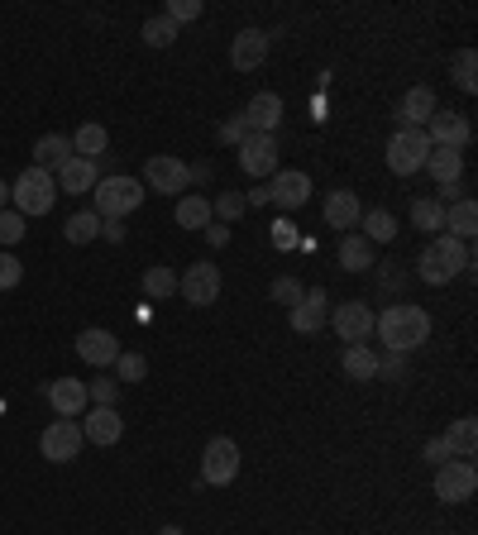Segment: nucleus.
I'll list each match as a JSON object with an SVG mask.
<instances>
[{
  "instance_id": "nucleus-1",
  "label": "nucleus",
  "mask_w": 478,
  "mask_h": 535,
  "mask_svg": "<svg viewBox=\"0 0 478 535\" xmlns=\"http://www.w3.org/2000/svg\"><path fill=\"white\" fill-rule=\"evenodd\" d=\"M373 330H378V340L388 344V354H412V349H421L431 340V316L416 301H397V306H388L373 321Z\"/></svg>"
},
{
  "instance_id": "nucleus-2",
  "label": "nucleus",
  "mask_w": 478,
  "mask_h": 535,
  "mask_svg": "<svg viewBox=\"0 0 478 535\" xmlns=\"http://www.w3.org/2000/svg\"><path fill=\"white\" fill-rule=\"evenodd\" d=\"M469 268H474V249L455 235H435L431 244L421 249V258H416V273H421V282H431V287L459 278V273H469Z\"/></svg>"
},
{
  "instance_id": "nucleus-3",
  "label": "nucleus",
  "mask_w": 478,
  "mask_h": 535,
  "mask_svg": "<svg viewBox=\"0 0 478 535\" xmlns=\"http://www.w3.org/2000/svg\"><path fill=\"white\" fill-rule=\"evenodd\" d=\"M10 201H15V211L29 220V215H48L53 211V201H58V182H53V172L44 168H24L15 177V187H10Z\"/></svg>"
},
{
  "instance_id": "nucleus-4",
  "label": "nucleus",
  "mask_w": 478,
  "mask_h": 535,
  "mask_svg": "<svg viewBox=\"0 0 478 535\" xmlns=\"http://www.w3.org/2000/svg\"><path fill=\"white\" fill-rule=\"evenodd\" d=\"M91 196H96V215H101V220H120V215L144 206V182H134V177H106V182L91 187Z\"/></svg>"
},
{
  "instance_id": "nucleus-5",
  "label": "nucleus",
  "mask_w": 478,
  "mask_h": 535,
  "mask_svg": "<svg viewBox=\"0 0 478 535\" xmlns=\"http://www.w3.org/2000/svg\"><path fill=\"white\" fill-rule=\"evenodd\" d=\"M426 158H431V139H426V129H397L388 139V172L392 177H412V172L426 168Z\"/></svg>"
},
{
  "instance_id": "nucleus-6",
  "label": "nucleus",
  "mask_w": 478,
  "mask_h": 535,
  "mask_svg": "<svg viewBox=\"0 0 478 535\" xmlns=\"http://www.w3.org/2000/svg\"><path fill=\"white\" fill-rule=\"evenodd\" d=\"M239 473V445L230 435H216V440H206V450H201V483H211V488H225V483H235Z\"/></svg>"
},
{
  "instance_id": "nucleus-7",
  "label": "nucleus",
  "mask_w": 478,
  "mask_h": 535,
  "mask_svg": "<svg viewBox=\"0 0 478 535\" xmlns=\"http://www.w3.org/2000/svg\"><path fill=\"white\" fill-rule=\"evenodd\" d=\"M474 493H478V469L469 459H450V464L435 469V497H440V502L459 507V502H469Z\"/></svg>"
},
{
  "instance_id": "nucleus-8",
  "label": "nucleus",
  "mask_w": 478,
  "mask_h": 535,
  "mask_svg": "<svg viewBox=\"0 0 478 535\" xmlns=\"http://www.w3.org/2000/svg\"><path fill=\"white\" fill-rule=\"evenodd\" d=\"M82 445H87V440H82V426H77V421H63V416L39 435V450H44L48 464H72V459L82 454Z\"/></svg>"
},
{
  "instance_id": "nucleus-9",
  "label": "nucleus",
  "mask_w": 478,
  "mask_h": 535,
  "mask_svg": "<svg viewBox=\"0 0 478 535\" xmlns=\"http://www.w3.org/2000/svg\"><path fill=\"white\" fill-rule=\"evenodd\" d=\"M144 182L163 196H182L187 192V182H192V172H187V163L173 158V153H153L149 163H144Z\"/></svg>"
},
{
  "instance_id": "nucleus-10",
  "label": "nucleus",
  "mask_w": 478,
  "mask_h": 535,
  "mask_svg": "<svg viewBox=\"0 0 478 535\" xmlns=\"http://www.w3.org/2000/svg\"><path fill=\"white\" fill-rule=\"evenodd\" d=\"M177 292L187 297V306H216L220 301V268L216 263H192V268L177 278Z\"/></svg>"
},
{
  "instance_id": "nucleus-11",
  "label": "nucleus",
  "mask_w": 478,
  "mask_h": 535,
  "mask_svg": "<svg viewBox=\"0 0 478 535\" xmlns=\"http://www.w3.org/2000/svg\"><path fill=\"white\" fill-rule=\"evenodd\" d=\"M426 139H431V149H455L464 153L469 149V139H474V125L455 115V110H435L431 125H426Z\"/></svg>"
},
{
  "instance_id": "nucleus-12",
  "label": "nucleus",
  "mask_w": 478,
  "mask_h": 535,
  "mask_svg": "<svg viewBox=\"0 0 478 535\" xmlns=\"http://www.w3.org/2000/svg\"><path fill=\"white\" fill-rule=\"evenodd\" d=\"M373 306L369 301H345V306H335V335L345 344H364L373 340Z\"/></svg>"
},
{
  "instance_id": "nucleus-13",
  "label": "nucleus",
  "mask_w": 478,
  "mask_h": 535,
  "mask_svg": "<svg viewBox=\"0 0 478 535\" xmlns=\"http://www.w3.org/2000/svg\"><path fill=\"white\" fill-rule=\"evenodd\" d=\"M77 354H82V364L106 373V368H115V359H120V340H115L110 330H101V325H91V330L77 335Z\"/></svg>"
},
{
  "instance_id": "nucleus-14",
  "label": "nucleus",
  "mask_w": 478,
  "mask_h": 535,
  "mask_svg": "<svg viewBox=\"0 0 478 535\" xmlns=\"http://www.w3.org/2000/svg\"><path fill=\"white\" fill-rule=\"evenodd\" d=\"M239 168L249 172V177L278 172V139H273V134H249V139L239 144Z\"/></svg>"
},
{
  "instance_id": "nucleus-15",
  "label": "nucleus",
  "mask_w": 478,
  "mask_h": 535,
  "mask_svg": "<svg viewBox=\"0 0 478 535\" xmlns=\"http://www.w3.org/2000/svg\"><path fill=\"white\" fill-rule=\"evenodd\" d=\"M287 321H292V330H297V335H316V330L330 321V297L321 292V287H311V292H306V297L287 311Z\"/></svg>"
},
{
  "instance_id": "nucleus-16",
  "label": "nucleus",
  "mask_w": 478,
  "mask_h": 535,
  "mask_svg": "<svg viewBox=\"0 0 478 535\" xmlns=\"http://www.w3.org/2000/svg\"><path fill=\"white\" fill-rule=\"evenodd\" d=\"M268 201H273V206H283V211H297V206H306V201H311V177H306V172H297V168L273 172Z\"/></svg>"
},
{
  "instance_id": "nucleus-17",
  "label": "nucleus",
  "mask_w": 478,
  "mask_h": 535,
  "mask_svg": "<svg viewBox=\"0 0 478 535\" xmlns=\"http://www.w3.org/2000/svg\"><path fill=\"white\" fill-rule=\"evenodd\" d=\"M44 392H48V407L58 411L63 421H77V416L91 407V402H87V383H77V378H53Z\"/></svg>"
},
{
  "instance_id": "nucleus-18",
  "label": "nucleus",
  "mask_w": 478,
  "mask_h": 535,
  "mask_svg": "<svg viewBox=\"0 0 478 535\" xmlns=\"http://www.w3.org/2000/svg\"><path fill=\"white\" fill-rule=\"evenodd\" d=\"M435 110H440V106H435L431 86H412V91L402 96V106H397V125H402V129H426Z\"/></svg>"
},
{
  "instance_id": "nucleus-19",
  "label": "nucleus",
  "mask_w": 478,
  "mask_h": 535,
  "mask_svg": "<svg viewBox=\"0 0 478 535\" xmlns=\"http://www.w3.org/2000/svg\"><path fill=\"white\" fill-rule=\"evenodd\" d=\"M278 120H283V96H278V91H259V96L244 106V125H249V134H273Z\"/></svg>"
},
{
  "instance_id": "nucleus-20",
  "label": "nucleus",
  "mask_w": 478,
  "mask_h": 535,
  "mask_svg": "<svg viewBox=\"0 0 478 535\" xmlns=\"http://www.w3.org/2000/svg\"><path fill=\"white\" fill-rule=\"evenodd\" d=\"M263 58H268V34L263 29H239L235 43H230V63L239 72H254V67H263Z\"/></svg>"
},
{
  "instance_id": "nucleus-21",
  "label": "nucleus",
  "mask_w": 478,
  "mask_h": 535,
  "mask_svg": "<svg viewBox=\"0 0 478 535\" xmlns=\"http://www.w3.org/2000/svg\"><path fill=\"white\" fill-rule=\"evenodd\" d=\"M125 435V421H120V411L115 407H91L87 421H82V440L91 445H115Z\"/></svg>"
},
{
  "instance_id": "nucleus-22",
  "label": "nucleus",
  "mask_w": 478,
  "mask_h": 535,
  "mask_svg": "<svg viewBox=\"0 0 478 535\" xmlns=\"http://www.w3.org/2000/svg\"><path fill=\"white\" fill-rule=\"evenodd\" d=\"M53 182H58V192H67V196H77V192H91L96 182H101V172H96V163L91 158H67L63 168L53 172Z\"/></svg>"
},
{
  "instance_id": "nucleus-23",
  "label": "nucleus",
  "mask_w": 478,
  "mask_h": 535,
  "mask_svg": "<svg viewBox=\"0 0 478 535\" xmlns=\"http://www.w3.org/2000/svg\"><path fill=\"white\" fill-rule=\"evenodd\" d=\"M359 215H364V206H359V196L354 192H330L326 196V225L330 230H354Z\"/></svg>"
},
{
  "instance_id": "nucleus-24",
  "label": "nucleus",
  "mask_w": 478,
  "mask_h": 535,
  "mask_svg": "<svg viewBox=\"0 0 478 535\" xmlns=\"http://www.w3.org/2000/svg\"><path fill=\"white\" fill-rule=\"evenodd\" d=\"M426 172L435 177V187H455V182H464V153H455V149H431V158H426Z\"/></svg>"
},
{
  "instance_id": "nucleus-25",
  "label": "nucleus",
  "mask_w": 478,
  "mask_h": 535,
  "mask_svg": "<svg viewBox=\"0 0 478 535\" xmlns=\"http://www.w3.org/2000/svg\"><path fill=\"white\" fill-rule=\"evenodd\" d=\"M445 230L455 239H474V230H478V206H474V196H459L455 206H445Z\"/></svg>"
},
{
  "instance_id": "nucleus-26",
  "label": "nucleus",
  "mask_w": 478,
  "mask_h": 535,
  "mask_svg": "<svg viewBox=\"0 0 478 535\" xmlns=\"http://www.w3.org/2000/svg\"><path fill=\"white\" fill-rule=\"evenodd\" d=\"M67 158H72V139H67V134H44V139L34 144V168L58 172Z\"/></svg>"
},
{
  "instance_id": "nucleus-27",
  "label": "nucleus",
  "mask_w": 478,
  "mask_h": 535,
  "mask_svg": "<svg viewBox=\"0 0 478 535\" xmlns=\"http://www.w3.org/2000/svg\"><path fill=\"white\" fill-rule=\"evenodd\" d=\"M340 268L345 273H369L373 268V244L364 235H345L340 239Z\"/></svg>"
},
{
  "instance_id": "nucleus-28",
  "label": "nucleus",
  "mask_w": 478,
  "mask_h": 535,
  "mask_svg": "<svg viewBox=\"0 0 478 535\" xmlns=\"http://www.w3.org/2000/svg\"><path fill=\"white\" fill-rule=\"evenodd\" d=\"M440 440L450 445V454H459V459H474V450H478V421H474V416H459V421L445 430Z\"/></svg>"
},
{
  "instance_id": "nucleus-29",
  "label": "nucleus",
  "mask_w": 478,
  "mask_h": 535,
  "mask_svg": "<svg viewBox=\"0 0 478 535\" xmlns=\"http://www.w3.org/2000/svg\"><path fill=\"white\" fill-rule=\"evenodd\" d=\"M345 378H354V383H373L378 378V354L369 344H349L345 349Z\"/></svg>"
},
{
  "instance_id": "nucleus-30",
  "label": "nucleus",
  "mask_w": 478,
  "mask_h": 535,
  "mask_svg": "<svg viewBox=\"0 0 478 535\" xmlns=\"http://www.w3.org/2000/svg\"><path fill=\"white\" fill-rule=\"evenodd\" d=\"M359 225H364V239H369V244H392V239H397V215L383 211V206L364 211L359 215Z\"/></svg>"
},
{
  "instance_id": "nucleus-31",
  "label": "nucleus",
  "mask_w": 478,
  "mask_h": 535,
  "mask_svg": "<svg viewBox=\"0 0 478 535\" xmlns=\"http://www.w3.org/2000/svg\"><path fill=\"white\" fill-rule=\"evenodd\" d=\"M106 144H110V134H106V125H96V120L72 134V153H77V158H91V163L106 153Z\"/></svg>"
},
{
  "instance_id": "nucleus-32",
  "label": "nucleus",
  "mask_w": 478,
  "mask_h": 535,
  "mask_svg": "<svg viewBox=\"0 0 478 535\" xmlns=\"http://www.w3.org/2000/svg\"><path fill=\"white\" fill-rule=\"evenodd\" d=\"M173 215L182 230H206V225H211V201H206V196H182Z\"/></svg>"
},
{
  "instance_id": "nucleus-33",
  "label": "nucleus",
  "mask_w": 478,
  "mask_h": 535,
  "mask_svg": "<svg viewBox=\"0 0 478 535\" xmlns=\"http://www.w3.org/2000/svg\"><path fill=\"white\" fill-rule=\"evenodd\" d=\"M412 225H416V230H431V235H440V230H445V206H440L435 196L412 201Z\"/></svg>"
},
{
  "instance_id": "nucleus-34",
  "label": "nucleus",
  "mask_w": 478,
  "mask_h": 535,
  "mask_svg": "<svg viewBox=\"0 0 478 535\" xmlns=\"http://www.w3.org/2000/svg\"><path fill=\"white\" fill-rule=\"evenodd\" d=\"M63 235H67V244H91V239L101 235V215H96V211H77L63 225Z\"/></svg>"
},
{
  "instance_id": "nucleus-35",
  "label": "nucleus",
  "mask_w": 478,
  "mask_h": 535,
  "mask_svg": "<svg viewBox=\"0 0 478 535\" xmlns=\"http://www.w3.org/2000/svg\"><path fill=\"white\" fill-rule=\"evenodd\" d=\"M144 297H153V301H163V297H177V273L173 268H149L144 273Z\"/></svg>"
},
{
  "instance_id": "nucleus-36",
  "label": "nucleus",
  "mask_w": 478,
  "mask_h": 535,
  "mask_svg": "<svg viewBox=\"0 0 478 535\" xmlns=\"http://www.w3.org/2000/svg\"><path fill=\"white\" fill-rule=\"evenodd\" d=\"M455 86L459 91H469V96L478 91V53L474 48H459L455 53Z\"/></svg>"
},
{
  "instance_id": "nucleus-37",
  "label": "nucleus",
  "mask_w": 478,
  "mask_h": 535,
  "mask_svg": "<svg viewBox=\"0 0 478 535\" xmlns=\"http://www.w3.org/2000/svg\"><path fill=\"white\" fill-rule=\"evenodd\" d=\"M144 373H149V359L120 349V359H115V383H144Z\"/></svg>"
},
{
  "instance_id": "nucleus-38",
  "label": "nucleus",
  "mask_w": 478,
  "mask_h": 535,
  "mask_svg": "<svg viewBox=\"0 0 478 535\" xmlns=\"http://www.w3.org/2000/svg\"><path fill=\"white\" fill-rule=\"evenodd\" d=\"M244 211H249V206H244V196H239V192H220L216 201H211V220H220V225L239 220Z\"/></svg>"
},
{
  "instance_id": "nucleus-39",
  "label": "nucleus",
  "mask_w": 478,
  "mask_h": 535,
  "mask_svg": "<svg viewBox=\"0 0 478 535\" xmlns=\"http://www.w3.org/2000/svg\"><path fill=\"white\" fill-rule=\"evenodd\" d=\"M87 402H91V407H115V402H120V383H115V378H106V373H101V378H91V383H87Z\"/></svg>"
},
{
  "instance_id": "nucleus-40",
  "label": "nucleus",
  "mask_w": 478,
  "mask_h": 535,
  "mask_svg": "<svg viewBox=\"0 0 478 535\" xmlns=\"http://www.w3.org/2000/svg\"><path fill=\"white\" fill-rule=\"evenodd\" d=\"M173 39H177V24L168 20V15H158V20H144V43H149V48H168Z\"/></svg>"
},
{
  "instance_id": "nucleus-41",
  "label": "nucleus",
  "mask_w": 478,
  "mask_h": 535,
  "mask_svg": "<svg viewBox=\"0 0 478 535\" xmlns=\"http://www.w3.org/2000/svg\"><path fill=\"white\" fill-rule=\"evenodd\" d=\"M24 225H29V220H24L20 211H0V244H5V249H10V244H20Z\"/></svg>"
},
{
  "instance_id": "nucleus-42",
  "label": "nucleus",
  "mask_w": 478,
  "mask_h": 535,
  "mask_svg": "<svg viewBox=\"0 0 478 535\" xmlns=\"http://www.w3.org/2000/svg\"><path fill=\"white\" fill-rule=\"evenodd\" d=\"M24 282V263L15 254H0V292H15Z\"/></svg>"
},
{
  "instance_id": "nucleus-43",
  "label": "nucleus",
  "mask_w": 478,
  "mask_h": 535,
  "mask_svg": "<svg viewBox=\"0 0 478 535\" xmlns=\"http://www.w3.org/2000/svg\"><path fill=\"white\" fill-rule=\"evenodd\" d=\"M302 297H306V287L297 278H278V282H273V301H278V306H287V311H292Z\"/></svg>"
},
{
  "instance_id": "nucleus-44",
  "label": "nucleus",
  "mask_w": 478,
  "mask_h": 535,
  "mask_svg": "<svg viewBox=\"0 0 478 535\" xmlns=\"http://www.w3.org/2000/svg\"><path fill=\"white\" fill-rule=\"evenodd\" d=\"M201 10H206L201 0H168V10H163V15H168L173 24H192V20H201Z\"/></svg>"
},
{
  "instance_id": "nucleus-45",
  "label": "nucleus",
  "mask_w": 478,
  "mask_h": 535,
  "mask_svg": "<svg viewBox=\"0 0 478 535\" xmlns=\"http://www.w3.org/2000/svg\"><path fill=\"white\" fill-rule=\"evenodd\" d=\"M244 139H249V125H244V115H235V120H225V125H220V144L239 149Z\"/></svg>"
},
{
  "instance_id": "nucleus-46",
  "label": "nucleus",
  "mask_w": 478,
  "mask_h": 535,
  "mask_svg": "<svg viewBox=\"0 0 478 535\" xmlns=\"http://www.w3.org/2000/svg\"><path fill=\"white\" fill-rule=\"evenodd\" d=\"M426 464H435V469H440V464H450V459H455V454H450V445H445V440H440V435H435V440H426Z\"/></svg>"
},
{
  "instance_id": "nucleus-47",
  "label": "nucleus",
  "mask_w": 478,
  "mask_h": 535,
  "mask_svg": "<svg viewBox=\"0 0 478 535\" xmlns=\"http://www.w3.org/2000/svg\"><path fill=\"white\" fill-rule=\"evenodd\" d=\"M378 378H407V364H402V354H388V359H378Z\"/></svg>"
},
{
  "instance_id": "nucleus-48",
  "label": "nucleus",
  "mask_w": 478,
  "mask_h": 535,
  "mask_svg": "<svg viewBox=\"0 0 478 535\" xmlns=\"http://www.w3.org/2000/svg\"><path fill=\"white\" fill-rule=\"evenodd\" d=\"M273 244H278V249H292V244H297V230H292L287 220H278V225H273Z\"/></svg>"
},
{
  "instance_id": "nucleus-49",
  "label": "nucleus",
  "mask_w": 478,
  "mask_h": 535,
  "mask_svg": "<svg viewBox=\"0 0 478 535\" xmlns=\"http://www.w3.org/2000/svg\"><path fill=\"white\" fill-rule=\"evenodd\" d=\"M101 235H106L110 244H120V239H125V225H120V220H101Z\"/></svg>"
},
{
  "instance_id": "nucleus-50",
  "label": "nucleus",
  "mask_w": 478,
  "mask_h": 535,
  "mask_svg": "<svg viewBox=\"0 0 478 535\" xmlns=\"http://www.w3.org/2000/svg\"><path fill=\"white\" fill-rule=\"evenodd\" d=\"M206 239H211L216 249H225V244H230V230H225V225H206Z\"/></svg>"
},
{
  "instance_id": "nucleus-51",
  "label": "nucleus",
  "mask_w": 478,
  "mask_h": 535,
  "mask_svg": "<svg viewBox=\"0 0 478 535\" xmlns=\"http://www.w3.org/2000/svg\"><path fill=\"white\" fill-rule=\"evenodd\" d=\"M378 268H383V282H388V287H397V282H402V273H397L402 263H378Z\"/></svg>"
},
{
  "instance_id": "nucleus-52",
  "label": "nucleus",
  "mask_w": 478,
  "mask_h": 535,
  "mask_svg": "<svg viewBox=\"0 0 478 535\" xmlns=\"http://www.w3.org/2000/svg\"><path fill=\"white\" fill-rule=\"evenodd\" d=\"M244 206H268V187H254V192L244 196Z\"/></svg>"
},
{
  "instance_id": "nucleus-53",
  "label": "nucleus",
  "mask_w": 478,
  "mask_h": 535,
  "mask_svg": "<svg viewBox=\"0 0 478 535\" xmlns=\"http://www.w3.org/2000/svg\"><path fill=\"white\" fill-rule=\"evenodd\" d=\"M5 201H10V182H0V211H5Z\"/></svg>"
},
{
  "instance_id": "nucleus-54",
  "label": "nucleus",
  "mask_w": 478,
  "mask_h": 535,
  "mask_svg": "<svg viewBox=\"0 0 478 535\" xmlns=\"http://www.w3.org/2000/svg\"><path fill=\"white\" fill-rule=\"evenodd\" d=\"M158 535H187V531H182V526H163V531H158Z\"/></svg>"
}]
</instances>
